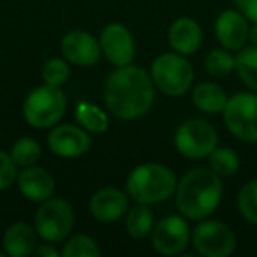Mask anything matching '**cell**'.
I'll use <instances>...</instances> for the list:
<instances>
[{
	"instance_id": "28",
	"label": "cell",
	"mask_w": 257,
	"mask_h": 257,
	"mask_svg": "<svg viewBox=\"0 0 257 257\" xmlns=\"http://www.w3.org/2000/svg\"><path fill=\"white\" fill-rule=\"evenodd\" d=\"M41 78L44 85L64 86L71 78V67L65 58H48L41 69Z\"/></svg>"
},
{
	"instance_id": "4",
	"label": "cell",
	"mask_w": 257,
	"mask_h": 257,
	"mask_svg": "<svg viewBox=\"0 0 257 257\" xmlns=\"http://www.w3.org/2000/svg\"><path fill=\"white\" fill-rule=\"evenodd\" d=\"M67 109V97L60 86L41 85L23 100V118L36 128H51Z\"/></svg>"
},
{
	"instance_id": "1",
	"label": "cell",
	"mask_w": 257,
	"mask_h": 257,
	"mask_svg": "<svg viewBox=\"0 0 257 257\" xmlns=\"http://www.w3.org/2000/svg\"><path fill=\"white\" fill-rule=\"evenodd\" d=\"M104 102L118 120H138L152 109L155 85L150 72L138 65L116 67L104 83Z\"/></svg>"
},
{
	"instance_id": "18",
	"label": "cell",
	"mask_w": 257,
	"mask_h": 257,
	"mask_svg": "<svg viewBox=\"0 0 257 257\" xmlns=\"http://www.w3.org/2000/svg\"><path fill=\"white\" fill-rule=\"evenodd\" d=\"M37 246V231L27 222H15L4 231L2 248L9 257H29Z\"/></svg>"
},
{
	"instance_id": "2",
	"label": "cell",
	"mask_w": 257,
	"mask_h": 257,
	"mask_svg": "<svg viewBox=\"0 0 257 257\" xmlns=\"http://www.w3.org/2000/svg\"><path fill=\"white\" fill-rule=\"evenodd\" d=\"M222 178L211 168H194L178 180L175 201L187 220H203L213 215L222 203Z\"/></svg>"
},
{
	"instance_id": "9",
	"label": "cell",
	"mask_w": 257,
	"mask_h": 257,
	"mask_svg": "<svg viewBox=\"0 0 257 257\" xmlns=\"http://www.w3.org/2000/svg\"><path fill=\"white\" fill-rule=\"evenodd\" d=\"M192 246L203 257H229L236 250V234L220 220L203 218L192 231Z\"/></svg>"
},
{
	"instance_id": "14",
	"label": "cell",
	"mask_w": 257,
	"mask_h": 257,
	"mask_svg": "<svg viewBox=\"0 0 257 257\" xmlns=\"http://www.w3.org/2000/svg\"><path fill=\"white\" fill-rule=\"evenodd\" d=\"M128 194L118 187H102L90 197V213L95 220L111 224L125 218L128 211Z\"/></svg>"
},
{
	"instance_id": "27",
	"label": "cell",
	"mask_w": 257,
	"mask_h": 257,
	"mask_svg": "<svg viewBox=\"0 0 257 257\" xmlns=\"http://www.w3.org/2000/svg\"><path fill=\"white\" fill-rule=\"evenodd\" d=\"M236 206L243 220L257 225V180H250L239 189Z\"/></svg>"
},
{
	"instance_id": "20",
	"label": "cell",
	"mask_w": 257,
	"mask_h": 257,
	"mask_svg": "<svg viewBox=\"0 0 257 257\" xmlns=\"http://www.w3.org/2000/svg\"><path fill=\"white\" fill-rule=\"evenodd\" d=\"M154 229V211L150 204L136 203L133 208H128L125 215V231L131 238L141 239L148 236Z\"/></svg>"
},
{
	"instance_id": "19",
	"label": "cell",
	"mask_w": 257,
	"mask_h": 257,
	"mask_svg": "<svg viewBox=\"0 0 257 257\" xmlns=\"http://www.w3.org/2000/svg\"><path fill=\"white\" fill-rule=\"evenodd\" d=\"M227 93L220 85L211 81H203L192 88V104L206 114L222 113L227 104Z\"/></svg>"
},
{
	"instance_id": "11",
	"label": "cell",
	"mask_w": 257,
	"mask_h": 257,
	"mask_svg": "<svg viewBox=\"0 0 257 257\" xmlns=\"http://www.w3.org/2000/svg\"><path fill=\"white\" fill-rule=\"evenodd\" d=\"M99 43L102 55L114 67H123V65L133 64L136 46H134L133 34L125 25H121V23L106 25L100 32Z\"/></svg>"
},
{
	"instance_id": "5",
	"label": "cell",
	"mask_w": 257,
	"mask_h": 257,
	"mask_svg": "<svg viewBox=\"0 0 257 257\" xmlns=\"http://www.w3.org/2000/svg\"><path fill=\"white\" fill-rule=\"evenodd\" d=\"M150 76L159 92L169 97L185 95L194 85V67L185 55L162 53L154 60Z\"/></svg>"
},
{
	"instance_id": "16",
	"label": "cell",
	"mask_w": 257,
	"mask_h": 257,
	"mask_svg": "<svg viewBox=\"0 0 257 257\" xmlns=\"http://www.w3.org/2000/svg\"><path fill=\"white\" fill-rule=\"evenodd\" d=\"M18 189L23 197H27L32 203H43L55 196L57 182L53 175L48 169L39 168V166H27L18 173Z\"/></svg>"
},
{
	"instance_id": "6",
	"label": "cell",
	"mask_w": 257,
	"mask_h": 257,
	"mask_svg": "<svg viewBox=\"0 0 257 257\" xmlns=\"http://www.w3.org/2000/svg\"><path fill=\"white\" fill-rule=\"evenodd\" d=\"M34 227L37 236L44 241H65L74 227V210L64 197H50L39 203L34 217Z\"/></svg>"
},
{
	"instance_id": "15",
	"label": "cell",
	"mask_w": 257,
	"mask_h": 257,
	"mask_svg": "<svg viewBox=\"0 0 257 257\" xmlns=\"http://www.w3.org/2000/svg\"><path fill=\"white\" fill-rule=\"evenodd\" d=\"M215 37L220 46L231 51H239L248 44L250 22L238 9H225L215 20Z\"/></svg>"
},
{
	"instance_id": "22",
	"label": "cell",
	"mask_w": 257,
	"mask_h": 257,
	"mask_svg": "<svg viewBox=\"0 0 257 257\" xmlns=\"http://www.w3.org/2000/svg\"><path fill=\"white\" fill-rule=\"evenodd\" d=\"M236 72L243 85L257 92V46H243L236 55Z\"/></svg>"
},
{
	"instance_id": "7",
	"label": "cell",
	"mask_w": 257,
	"mask_h": 257,
	"mask_svg": "<svg viewBox=\"0 0 257 257\" xmlns=\"http://www.w3.org/2000/svg\"><path fill=\"white\" fill-rule=\"evenodd\" d=\"M222 120L236 140L257 143V92H238L229 97Z\"/></svg>"
},
{
	"instance_id": "25",
	"label": "cell",
	"mask_w": 257,
	"mask_h": 257,
	"mask_svg": "<svg viewBox=\"0 0 257 257\" xmlns=\"http://www.w3.org/2000/svg\"><path fill=\"white\" fill-rule=\"evenodd\" d=\"M62 257H100V250L97 239L88 234H74L65 239L62 246Z\"/></svg>"
},
{
	"instance_id": "24",
	"label": "cell",
	"mask_w": 257,
	"mask_h": 257,
	"mask_svg": "<svg viewBox=\"0 0 257 257\" xmlns=\"http://www.w3.org/2000/svg\"><path fill=\"white\" fill-rule=\"evenodd\" d=\"M204 69L215 78H225L236 69V57L227 48H215L204 58Z\"/></svg>"
},
{
	"instance_id": "31",
	"label": "cell",
	"mask_w": 257,
	"mask_h": 257,
	"mask_svg": "<svg viewBox=\"0 0 257 257\" xmlns=\"http://www.w3.org/2000/svg\"><path fill=\"white\" fill-rule=\"evenodd\" d=\"M34 255H36V257H58V255H62V252L57 248V246H55V243L46 241L44 245L36 246V250H34Z\"/></svg>"
},
{
	"instance_id": "3",
	"label": "cell",
	"mask_w": 257,
	"mask_h": 257,
	"mask_svg": "<svg viewBox=\"0 0 257 257\" xmlns=\"http://www.w3.org/2000/svg\"><path fill=\"white\" fill-rule=\"evenodd\" d=\"M178 178L171 168L159 162H145L128 173L125 190L134 203L159 204L176 192Z\"/></svg>"
},
{
	"instance_id": "8",
	"label": "cell",
	"mask_w": 257,
	"mask_h": 257,
	"mask_svg": "<svg viewBox=\"0 0 257 257\" xmlns=\"http://www.w3.org/2000/svg\"><path fill=\"white\" fill-rule=\"evenodd\" d=\"M218 147V134L211 123L201 118L185 120L175 133V148L189 161L208 159Z\"/></svg>"
},
{
	"instance_id": "17",
	"label": "cell",
	"mask_w": 257,
	"mask_h": 257,
	"mask_svg": "<svg viewBox=\"0 0 257 257\" xmlns=\"http://www.w3.org/2000/svg\"><path fill=\"white\" fill-rule=\"evenodd\" d=\"M168 43L180 55H194L203 43V29L194 18L182 16L171 23L168 30Z\"/></svg>"
},
{
	"instance_id": "10",
	"label": "cell",
	"mask_w": 257,
	"mask_h": 257,
	"mask_svg": "<svg viewBox=\"0 0 257 257\" xmlns=\"http://www.w3.org/2000/svg\"><path fill=\"white\" fill-rule=\"evenodd\" d=\"M192 232H190L189 222L180 215H168L154 225L150 232L152 248L161 255H178L189 246Z\"/></svg>"
},
{
	"instance_id": "12",
	"label": "cell",
	"mask_w": 257,
	"mask_h": 257,
	"mask_svg": "<svg viewBox=\"0 0 257 257\" xmlns=\"http://www.w3.org/2000/svg\"><path fill=\"white\" fill-rule=\"evenodd\" d=\"M92 147V138L81 125H55L48 134V148L64 159H76L85 155Z\"/></svg>"
},
{
	"instance_id": "29",
	"label": "cell",
	"mask_w": 257,
	"mask_h": 257,
	"mask_svg": "<svg viewBox=\"0 0 257 257\" xmlns=\"http://www.w3.org/2000/svg\"><path fill=\"white\" fill-rule=\"evenodd\" d=\"M18 164L11 157V154L0 150V192L11 189L18 178Z\"/></svg>"
},
{
	"instance_id": "23",
	"label": "cell",
	"mask_w": 257,
	"mask_h": 257,
	"mask_svg": "<svg viewBox=\"0 0 257 257\" xmlns=\"http://www.w3.org/2000/svg\"><path fill=\"white\" fill-rule=\"evenodd\" d=\"M210 168L217 173L220 178H229L234 176L239 171V155L232 148L217 147L208 157Z\"/></svg>"
},
{
	"instance_id": "30",
	"label": "cell",
	"mask_w": 257,
	"mask_h": 257,
	"mask_svg": "<svg viewBox=\"0 0 257 257\" xmlns=\"http://www.w3.org/2000/svg\"><path fill=\"white\" fill-rule=\"evenodd\" d=\"M236 9L248 20L252 25H257V0H234Z\"/></svg>"
},
{
	"instance_id": "13",
	"label": "cell",
	"mask_w": 257,
	"mask_h": 257,
	"mask_svg": "<svg viewBox=\"0 0 257 257\" xmlns=\"http://www.w3.org/2000/svg\"><path fill=\"white\" fill-rule=\"evenodd\" d=\"M60 48L65 60L78 67H92L99 62L100 55H102L97 37L86 30L67 32L62 37Z\"/></svg>"
},
{
	"instance_id": "33",
	"label": "cell",
	"mask_w": 257,
	"mask_h": 257,
	"mask_svg": "<svg viewBox=\"0 0 257 257\" xmlns=\"http://www.w3.org/2000/svg\"><path fill=\"white\" fill-rule=\"evenodd\" d=\"M6 255V252H0V257H4Z\"/></svg>"
},
{
	"instance_id": "21",
	"label": "cell",
	"mask_w": 257,
	"mask_h": 257,
	"mask_svg": "<svg viewBox=\"0 0 257 257\" xmlns=\"http://www.w3.org/2000/svg\"><path fill=\"white\" fill-rule=\"evenodd\" d=\"M76 120L83 128H86L88 133H97L102 134L109 127V118L104 109H100L99 106L88 102V100H81L76 106Z\"/></svg>"
},
{
	"instance_id": "26",
	"label": "cell",
	"mask_w": 257,
	"mask_h": 257,
	"mask_svg": "<svg viewBox=\"0 0 257 257\" xmlns=\"http://www.w3.org/2000/svg\"><path fill=\"white\" fill-rule=\"evenodd\" d=\"M9 154H11V157L15 159V162L20 168H27V166L37 164V161L43 155V148H41L37 140H34L30 136H23L15 141Z\"/></svg>"
},
{
	"instance_id": "32",
	"label": "cell",
	"mask_w": 257,
	"mask_h": 257,
	"mask_svg": "<svg viewBox=\"0 0 257 257\" xmlns=\"http://www.w3.org/2000/svg\"><path fill=\"white\" fill-rule=\"evenodd\" d=\"M248 43H250V44H255V46H257V25H252V27H250Z\"/></svg>"
}]
</instances>
